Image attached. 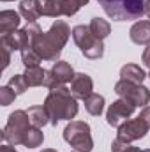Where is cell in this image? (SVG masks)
I'll use <instances>...</instances> for the list:
<instances>
[{
	"mask_svg": "<svg viewBox=\"0 0 150 152\" xmlns=\"http://www.w3.org/2000/svg\"><path fill=\"white\" fill-rule=\"evenodd\" d=\"M149 78H150V73H149Z\"/></svg>",
	"mask_w": 150,
	"mask_h": 152,
	"instance_id": "36",
	"label": "cell"
},
{
	"mask_svg": "<svg viewBox=\"0 0 150 152\" xmlns=\"http://www.w3.org/2000/svg\"><path fill=\"white\" fill-rule=\"evenodd\" d=\"M2 42L11 51H23V50L30 48V37H28L25 28H18L14 32H9V34L2 36Z\"/></svg>",
	"mask_w": 150,
	"mask_h": 152,
	"instance_id": "12",
	"label": "cell"
},
{
	"mask_svg": "<svg viewBox=\"0 0 150 152\" xmlns=\"http://www.w3.org/2000/svg\"><path fill=\"white\" fill-rule=\"evenodd\" d=\"M147 133H149L147 124H145L140 117H136V118H131V120L124 122V124L118 127L117 138L122 140V142H125V143H133V142H136V140L145 138Z\"/></svg>",
	"mask_w": 150,
	"mask_h": 152,
	"instance_id": "9",
	"label": "cell"
},
{
	"mask_svg": "<svg viewBox=\"0 0 150 152\" xmlns=\"http://www.w3.org/2000/svg\"><path fill=\"white\" fill-rule=\"evenodd\" d=\"M2 55H4V69H7V66H9V62H11V50L2 42Z\"/></svg>",
	"mask_w": 150,
	"mask_h": 152,
	"instance_id": "27",
	"label": "cell"
},
{
	"mask_svg": "<svg viewBox=\"0 0 150 152\" xmlns=\"http://www.w3.org/2000/svg\"><path fill=\"white\" fill-rule=\"evenodd\" d=\"M41 152H57L55 149H44V151H41Z\"/></svg>",
	"mask_w": 150,
	"mask_h": 152,
	"instance_id": "33",
	"label": "cell"
},
{
	"mask_svg": "<svg viewBox=\"0 0 150 152\" xmlns=\"http://www.w3.org/2000/svg\"><path fill=\"white\" fill-rule=\"evenodd\" d=\"M74 2H76V4H79V5H87L90 0H74Z\"/></svg>",
	"mask_w": 150,
	"mask_h": 152,
	"instance_id": "32",
	"label": "cell"
},
{
	"mask_svg": "<svg viewBox=\"0 0 150 152\" xmlns=\"http://www.w3.org/2000/svg\"><path fill=\"white\" fill-rule=\"evenodd\" d=\"M30 127H32V124H30L28 113L23 112V110H16V112H12L9 115L7 124L2 131V138L12 147L23 145V138H25V134Z\"/></svg>",
	"mask_w": 150,
	"mask_h": 152,
	"instance_id": "4",
	"label": "cell"
},
{
	"mask_svg": "<svg viewBox=\"0 0 150 152\" xmlns=\"http://www.w3.org/2000/svg\"><path fill=\"white\" fill-rule=\"evenodd\" d=\"M7 87H9L11 90H14L16 96H20V94H25V92H27L28 83H27V80H25V76L23 75H14L11 80H9Z\"/></svg>",
	"mask_w": 150,
	"mask_h": 152,
	"instance_id": "23",
	"label": "cell"
},
{
	"mask_svg": "<svg viewBox=\"0 0 150 152\" xmlns=\"http://www.w3.org/2000/svg\"><path fill=\"white\" fill-rule=\"evenodd\" d=\"M138 117H140V118L147 124V127L150 129V106H145V108L141 110V113L138 115Z\"/></svg>",
	"mask_w": 150,
	"mask_h": 152,
	"instance_id": "28",
	"label": "cell"
},
{
	"mask_svg": "<svg viewBox=\"0 0 150 152\" xmlns=\"http://www.w3.org/2000/svg\"><path fill=\"white\" fill-rule=\"evenodd\" d=\"M85 110L94 117H99V115L104 112V97L101 94H90L87 99H85Z\"/></svg>",
	"mask_w": 150,
	"mask_h": 152,
	"instance_id": "21",
	"label": "cell"
},
{
	"mask_svg": "<svg viewBox=\"0 0 150 152\" xmlns=\"http://www.w3.org/2000/svg\"><path fill=\"white\" fill-rule=\"evenodd\" d=\"M2 2H12V0H2Z\"/></svg>",
	"mask_w": 150,
	"mask_h": 152,
	"instance_id": "35",
	"label": "cell"
},
{
	"mask_svg": "<svg viewBox=\"0 0 150 152\" xmlns=\"http://www.w3.org/2000/svg\"><path fill=\"white\" fill-rule=\"evenodd\" d=\"M115 94L122 99L131 101L136 106H141V108H145L150 103V90L147 87L136 85V83H131L125 80H120L115 83Z\"/></svg>",
	"mask_w": 150,
	"mask_h": 152,
	"instance_id": "7",
	"label": "cell"
},
{
	"mask_svg": "<svg viewBox=\"0 0 150 152\" xmlns=\"http://www.w3.org/2000/svg\"><path fill=\"white\" fill-rule=\"evenodd\" d=\"M88 27H90L92 34L99 39V41H104V39L111 34V25L106 20H103V18H92V21H90Z\"/></svg>",
	"mask_w": 150,
	"mask_h": 152,
	"instance_id": "20",
	"label": "cell"
},
{
	"mask_svg": "<svg viewBox=\"0 0 150 152\" xmlns=\"http://www.w3.org/2000/svg\"><path fill=\"white\" fill-rule=\"evenodd\" d=\"M21 62H23L25 67H37L39 64L42 62V58L36 53L34 48H27V50L21 51Z\"/></svg>",
	"mask_w": 150,
	"mask_h": 152,
	"instance_id": "24",
	"label": "cell"
},
{
	"mask_svg": "<svg viewBox=\"0 0 150 152\" xmlns=\"http://www.w3.org/2000/svg\"><path fill=\"white\" fill-rule=\"evenodd\" d=\"M0 152H18V151H16L12 145L7 143V145H2V147H0Z\"/></svg>",
	"mask_w": 150,
	"mask_h": 152,
	"instance_id": "30",
	"label": "cell"
},
{
	"mask_svg": "<svg viewBox=\"0 0 150 152\" xmlns=\"http://www.w3.org/2000/svg\"><path fill=\"white\" fill-rule=\"evenodd\" d=\"M27 113L30 117V124L34 127H39L41 129V127H44L50 122V115H48L44 106H30Z\"/></svg>",
	"mask_w": 150,
	"mask_h": 152,
	"instance_id": "19",
	"label": "cell"
},
{
	"mask_svg": "<svg viewBox=\"0 0 150 152\" xmlns=\"http://www.w3.org/2000/svg\"><path fill=\"white\" fill-rule=\"evenodd\" d=\"M14 99H16L14 90H11L7 85H5V87H0V104H2V106H9Z\"/></svg>",
	"mask_w": 150,
	"mask_h": 152,
	"instance_id": "26",
	"label": "cell"
},
{
	"mask_svg": "<svg viewBox=\"0 0 150 152\" xmlns=\"http://www.w3.org/2000/svg\"><path fill=\"white\" fill-rule=\"evenodd\" d=\"M25 30L30 37V48L36 50V53L42 60H51V62L58 60L66 42L69 41V36L73 34L64 20H57L48 32H42L37 23H28Z\"/></svg>",
	"mask_w": 150,
	"mask_h": 152,
	"instance_id": "1",
	"label": "cell"
},
{
	"mask_svg": "<svg viewBox=\"0 0 150 152\" xmlns=\"http://www.w3.org/2000/svg\"><path fill=\"white\" fill-rule=\"evenodd\" d=\"M92 90H94V81H92L90 76L85 75V73H78L74 76V80L71 81V92H73V96L76 99L85 101L92 94Z\"/></svg>",
	"mask_w": 150,
	"mask_h": 152,
	"instance_id": "13",
	"label": "cell"
},
{
	"mask_svg": "<svg viewBox=\"0 0 150 152\" xmlns=\"http://www.w3.org/2000/svg\"><path fill=\"white\" fill-rule=\"evenodd\" d=\"M64 140L79 152H92L94 140L90 134V126L83 120H71L64 129Z\"/></svg>",
	"mask_w": 150,
	"mask_h": 152,
	"instance_id": "6",
	"label": "cell"
},
{
	"mask_svg": "<svg viewBox=\"0 0 150 152\" xmlns=\"http://www.w3.org/2000/svg\"><path fill=\"white\" fill-rule=\"evenodd\" d=\"M134 110H136V104H133L131 101L120 97V99L113 101L110 104V108L106 112V122L111 127H120L124 122H127L133 117Z\"/></svg>",
	"mask_w": 150,
	"mask_h": 152,
	"instance_id": "8",
	"label": "cell"
},
{
	"mask_svg": "<svg viewBox=\"0 0 150 152\" xmlns=\"http://www.w3.org/2000/svg\"><path fill=\"white\" fill-rule=\"evenodd\" d=\"M20 14L27 20V23H36L42 16V4L39 0H21Z\"/></svg>",
	"mask_w": 150,
	"mask_h": 152,
	"instance_id": "16",
	"label": "cell"
},
{
	"mask_svg": "<svg viewBox=\"0 0 150 152\" xmlns=\"http://www.w3.org/2000/svg\"><path fill=\"white\" fill-rule=\"evenodd\" d=\"M42 142H44V134H42V131H41L39 127H34V126L27 131V134H25V138H23V145H25L27 149L41 147Z\"/></svg>",
	"mask_w": 150,
	"mask_h": 152,
	"instance_id": "22",
	"label": "cell"
},
{
	"mask_svg": "<svg viewBox=\"0 0 150 152\" xmlns=\"http://www.w3.org/2000/svg\"><path fill=\"white\" fill-rule=\"evenodd\" d=\"M113 21H134L145 14V0H97Z\"/></svg>",
	"mask_w": 150,
	"mask_h": 152,
	"instance_id": "3",
	"label": "cell"
},
{
	"mask_svg": "<svg viewBox=\"0 0 150 152\" xmlns=\"http://www.w3.org/2000/svg\"><path fill=\"white\" fill-rule=\"evenodd\" d=\"M50 71H51V76H53L55 87H58V85H66V83L73 81L74 76H76L73 66H71L69 62H64V60H57Z\"/></svg>",
	"mask_w": 150,
	"mask_h": 152,
	"instance_id": "14",
	"label": "cell"
},
{
	"mask_svg": "<svg viewBox=\"0 0 150 152\" xmlns=\"http://www.w3.org/2000/svg\"><path fill=\"white\" fill-rule=\"evenodd\" d=\"M42 106L46 108L50 115V122L53 126H57L60 120H71L78 115V99L73 96L71 88H67L66 85L50 88Z\"/></svg>",
	"mask_w": 150,
	"mask_h": 152,
	"instance_id": "2",
	"label": "cell"
},
{
	"mask_svg": "<svg viewBox=\"0 0 150 152\" xmlns=\"http://www.w3.org/2000/svg\"><path fill=\"white\" fill-rule=\"evenodd\" d=\"M147 76L149 75L136 64H125L120 69V80H125V81H131V83H136V85H143V80Z\"/></svg>",
	"mask_w": 150,
	"mask_h": 152,
	"instance_id": "18",
	"label": "cell"
},
{
	"mask_svg": "<svg viewBox=\"0 0 150 152\" xmlns=\"http://www.w3.org/2000/svg\"><path fill=\"white\" fill-rule=\"evenodd\" d=\"M143 152H150V149H145V151H143Z\"/></svg>",
	"mask_w": 150,
	"mask_h": 152,
	"instance_id": "34",
	"label": "cell"
},
{
	"mask_svg": "<svg viewBox=\"0 0 150 152\" xmlns=\"http://www.w3.org/2000/svg\"><path fill=\"white\" fill-rule=\"evenodd\" d=\"M28 87H48V88H55V81L51 71H46L42 67H27V71L23 73Z\"/></svg>",
	"mask_w": 150,
	"mask_h": 152,
	"instance_id": "11",
	"label": "cell"
},
{
	"mask_svg": "<svg viewBox=\"0 0 150 152\" xmlns=\"http://www.w3.org/2000/svg\"><path fill=\"white\" fill-rule=\"evenodd\" d=\"M111 152H143V151H140L138 147H133L131 143H125V142L115 138L111 142Z\"/></svg>",
	"mask_w": 150,
	"mask_h": 152,
	"instance_id": "25",
	"label": "cell"
},
{
	"mask_svg": "<svg viewBox=\"0 0 150 152\" xmlns=\"http://www.w3.org/2000/svg\"><path fill=\"white\" fill-rule=\"evenodd\" d=\"M129 37L134 44H150V21L147 20H138L131 30H129Z\"/></svg>",
	"mask_w": 150,
	"mask_h": 152,
	"instance_id": "15",
	"label": "cell"
},
{
	"mask_svg": "<svg viewBox=\"0 0 150 152\" xmlns=\"http://www.w3.org/2000/svg\"><path fill=\"white\" fill-rule=\"evenodd\" d=\"M74 152H79V151H74Z\"/></svg>",
	"mask_w": 150,
	"mask_h": 152,
	"instance_id": "37",
	"label": "cell"
},
{
	"mask_svg": "<svg viewBox=\"0 0 150 152\" xmlns=\"http://www.w3.org/2000/svg\"><path fill=\"white\" fill-rule=\"evenodd\" d=\"M20 23H21V18L16 11H2L0 12V34L2 36L18 30Z\"/></svg>",
	"mask_w": 150,
	"mask_h": 152,
	"instance_id": "17",
	"label": "cell"
},
{
	"mask_svg": "<svg viewBox=\"0 0 150 152\" xmlns=\"http://www.w3.org/2000/svg\"><path fill=\"white\" fill-rule=\"evenodd\" d=\"M145 14L150 18V0H145Z\"/></svg>",
	"mask_w": 150,
	"mask_h": 152,
	"instance_id": "31",
	"label": "cell"
},
{
	"mask_svg": "<svg viewBox=\"0 0 150 152\" xmlns=\"http://www.w3.org/2000/svg\"><path fill=\"white\" fill-rule=\"evenodd\" d=\"M79 4L74 0H44L42 4V16L60 18V16H74L79 11Z\"/></svg>",
	"mask_w": 150,
	"mask_h": 152,
	"instance_id": "10",
	"label": "cell"
},
{
	"mask_svg": "<svg viewBox=\"0 0 150 152\" xmlns=\"http://www.w3.org/2000/svg\"><path fill=\"white\" fill-rule=\"evenodd\" d=\"M73 39H74L76 46L79 48V51L90 58V60H97L104 55V44L103 41L95 37L90 30V27L87 25H76L73 28Z\"/></svg>",
	"mask_w": 150,
	"mask_h": 152,
	"instance_id": "5",
	"label": "cell"
},
{
	"mask_svg": "<svg viewBox=\"0 0 150 152\" xmlns=\"http://www.w3.org/2000/svg\"><path fill=\"white\" fill-rule=\"evenodd\" d=\"M141 60H143V64L147 66L150 69V44H147V48L143 50V55H141Z\"/></svg>",
	"mask_w": 150,
	"mask_h": 152,
	"instance_id": "29",
	"label": "cell"
}]
</instances>
